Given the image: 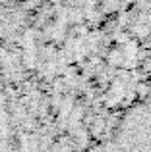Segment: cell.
I'll list each match as a JSON object with an SVG mask.
<instances>
[{
	"mask_svg": "<svg viewBox=\"0 0 151 152\" xmlns=\"http://www.w3.org/2000/svg\"><path fill=\"white\" fill-rule=\"evenodd\" d=\"M99 152H151V104L132 108Z\"/></svg>",
	"mask_w": 151,
	"mask_h": 152,
	"instance_id": "1",
	"label": "cell"
},
{
	"mask_svg": "<svg viewBox=\"0 0 151 152\" xmlns=\"http://www.w3.org/2000/svg\"><path fill=\"white\" fill-rule=\"evenodd\" d=\"M12 146V100H10V67L6 52L0 46V152Z\"/></svg>",
	"mask_w": 151,
	"mask_h": 152,
	"instance_id": "2",
	"label": "cell"
}]
</instances>
